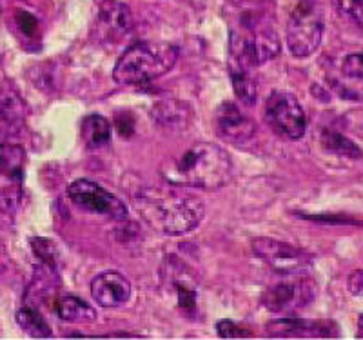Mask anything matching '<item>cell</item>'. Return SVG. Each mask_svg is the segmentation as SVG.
<instances>
[{
  "label": "cell",
  "mask_w": 363,
  "mask_h": 340,
  "mask_svg": "<svg viewBox=\"0 0 363 340\" xmlns=\"http://www.w3.org/2000/svg\"><path fill=\"white\" fill-rule=\"evenodd\" d=\"M133 200L136 212L151 228L171 236L199 228L206 213L202 200L180 186L142 187Z\"/></svg>",
  "instance_id": "cell-1"
},
{
  "label": "cell",
  "mask_w": 363,
  "mask_h": 340,
  "mask_svg": "<svg viewBox=\"0 0 363 340\" xmlns=\"http://www.w3.org/2000/svg\"><path fill=\"white\" fill-rule=\"evenodd\" d=\"M160 173L173 186L218 190L231 179L233 160L218 144L196 142L177 157L167 158Z\"/></svg>",
  "instance_id": "cell-2"
},
{
  "label": "cell",
  "mask_w": 363,
  "mask_h": 340,
  "mask_svg": "<svg viewBox=\"0 0 363 340\" xmlns=\"http://www.w3.org/2000/svg\"><path fill=\"white\" fill-rule=\"evenodd\" d=\"M281 50L277 29L262 11H245L229 33L231 66L252 70L269 62Z\"/></svg>",
  "instance_id": "cell-3"
},
{
  "label": "cell",
  "mask_w": 363,
  "mask_h": 340,
  "mask_svg": "<svg viewBox=\"0 0 363 340\" xmlns=\"http://www.w3.org/2000/svg\"><path fill=\"white\" fill-rule=\"evenodd\" d=\"M178 48L167 42H136L122 53L113 70L115 82L124 86L147 84L173 70Z\"/></svg>",
  "instance_id": "cell-4"
},
{
  "label": "cell",
  "mask_w": 363,
  "mask_h": 340,
  "mask_svg": "<svg viewBox=\"0 0 363 340\" xmlns=\"http://www.w3.org/2000/svg\"><path fill=\"white\" fill-rule=\"evenodd\" d=\"M323 37V8L318 0H298L287 22V48L298 58L318 50Z\"/></svg>",
  "instance_id": "cell-5"
},
{
  "label": "cell",
  "mask_w": 363,
  "mask_h": 340,
  "mask_svg": "<svg viewBox=\"0 0 363 340\" xmlns=\"http://www.w3.org/2000/svg\"><path fill=\"white\" fill-rule=\"evenodd\" d=\"M314 299H316V283L309 277L294 275V278L269 287L262 297V304L267 312L277 315H294L309 306Z\"/></svg>",
  "instance_id": "cell-6"
},
{
  "label": "cell",
  "mask_w": 363,
  "mask_h": 340,
  "mask_svg": "<svg viewBox=\"0 0 363 340\" xmlns=\"http://www.w3.org/2000/svg\"><path fill=\"white\" fill-rule=\"evenodd\" d=\"M265 119L281 137L298 141L306 135L307 119L300 100L289 92H274L265 104Z\"/></svg>",
  "instance_id": "cell-7"
},
{
  "label": "cell",
  "mask_w": 363,
  "mask_h": 340,
  "mask_svg": "<svg viewBox=\"0 0 363 340\" xmlns=\"http://www.w3.org/2000/svg\"><path fill=\"white\" fill-rule=\"evenodd\" d=\"M67 195H69L71 202L79 209H82V212L109 216L113 220L128 219L125 204L120 199H116L108 190H104L100 184L93 182V180H74L67 187Z\"/></svg>",
  "instance_id": "cell-8"
},
{
  "label": "cell",
  "mask_w": 363,
  "mask_h": 340,
  "mask_svg": "<svg viewBox=\"0 0 363 340\" xmlns=\"http://www.w3.org/2000/svg\"><path fill=\"white\" fill-rule=\"evenodd\" d=\"M135 21L129 8L116 0H106L99 6L93 37L102 46H118L133 33Z\"/></svg>",
  "instance_id": "cell-9"
},
{
  "label": "cell",
  "mask_w": 363,
  "mask_h": 340,
  "mask_svg": "<svg viewBox=\"0 0 363 340\" xmlns=\"http://www.w3.org/2000/svg\"><path fill=\"white\" fill-rule=\"evenodd\" d=\"M252 251H255L265 264L280 275H300L311 265L309 255L303 253L301 249L294 248L285 242L258 236L252 241Z\"/></svg>",
  "instance_id": "cell-10"
},
{
  "label": "cell",
  "mask_w": 363,
  "mask_h": 340,
  "mask_svg": "<svg viewBox=\"0 0 363 340\" xmlns=\"http://www.w3.org/2000/svg\"><path fill=\"white\" fill-rule=\"evenodd\" d=\"M267 335L274 339H335L338 326L330 320H307L287 317L269 322Z\"/></svg>",
  "instance_id": "cell-11"
},
{
  "label": "cell",
  "mask_w": 363,
  "mask_h": 340,
  "mask_svg": "<svg viewBox=\"0 0 363 340\" xmlns=\"http://www.w3.org/2000/svg\"><path fill=\"white\" fill-rule=\"evenodd\" d=\"M91 297L102 307L124 306L131 299V283L118 271H104L91 283Z\"/></svg>",
  "instance_id": "cell-12"
},
{
  "label": "cell",
  "mask_w": 363,
  "mask_h": 340,
  "mask_svg": "<svg viewBox=\"0 0 363 340\" xmlns=\"http://www.w3.org/2000/svg\"><path fill=\"white\" fill-rule=\"evenodd\" d=\"M216 129L220 137L233 144H242V142L251 141L256 133L255 122L249 119L245 113L240 111V108L233 102H225L216 111Z\"/></svg>",
  "instance_id": "cell-13"
},
{
  "label": "cell",
  "mask_w": 363,
  "mask_h": 340,
  "mask_svg": "<svg viewBox=\"0 0 363 340\" xmlns=\"http://www.w3.org/2000/svg\"><path fill=\"white\" fill-rule=\"evenodd\" d=\"M330 80L342 97L363 100V53L347 55L340 62L338 75Z\"/></svg>",
  "instance_id": "cell-14"
},
{
  "label": "cell",
  "mask_w": 363,
  "mask_h": 340,
  "mask_svg": "<svg viewBox=\"0 0 363 340\" xmlns=\"http://www.w3.org/2000/svg\"><path fill=\"white\" fill-rule=\"evenodd\" d=\"M151 116L160 128L169 129V131H182L189 126L193 119V109L180 100L165 99L158 100L151 109Z\"/></svg>",
  "instance_id": "cell-15"
},
{
  "label": "cell",
  "mask_w": 363,
  "mask_h": 340,
  "mask_svg": "<svg viewBox=\"0 0 363 340\" xmlns=\"http://www.w3.org/2000/svg\"><path fill=\"white\" fill-rule=\"evenodd\" d=\"M55 312L64 322L73 324H91L95 322L99 317L96 312L84 300L77 299V297H60L55 302Z\"/></svg>",
  "instance_id": "cell-16"
},
{
  "label": "cell",
  "mask_w": 363,
  "mask_h": 340,
  "mask_svg": "<svg viewBox=\"0 0 363 340\" xmlns=\"http://www.w3.org/2000/svg\"><path fill=\"white\" fill-rule=\"evenodd\" d=\"M80 133H82V141L86 142L87 148L99 150V148L108 146L111 141V124L106 116L89 115L80 124Z\"/></svg>",
  "instance_id": "cell-17"
},
{
  "label": "cell",
  "mask_w": 363,
  "mask_h": 340,
  "mask_svg": "<svg viewBox=\"0 0 363 340\" xmlns=\"http://www.w3.org/2000/svg\"><path fill=\"white\" fill-rule=\"evenodd\" d=\"M231 80L236 97L242 100V104L255 106L256 100H258V84L252 79L251 70L231 66Z\"/></svg>",
  "instance_id": "cell-18"
},
{
  "label": "cell",
  "mask_w": 363,
  "mask_h": 340,
  "mask_svg": "<svg viewBox=\"0 0 363 340\" xmlns=\"http://www.w3.org/2000/svg\"><path fill=\"white\" fill-rule=\"evenodd\" d=\"M26 151L17 144H0V175L8 179H21Z\"/></svg>",
  "instance_id": "cell-19"
},
{
  "label": "cell",
  "mask_w": 363,
  "mask_h": 340,
  "mask_svg": "<svg viewBox=\"0 0 363 340\" xmlns=\"http://www.w3.org/2000/svg\"><path fill=\"white\" fill-rule=\"evenodd\" d=\"M17 322L29 336L33 339H48L51 336V329L48 326V322L44 320V317L37 312L35 306H24L21 312L17 313Z\"/></svg>",
  "instance_id": "cell-20"
},
{
  "label": "cell",
  "mask_w": 363,
  "mask_h": 340,
  "mask_svg": "<svg viewBox=\"0 0 363 340\" xmlns=\"http://www.w3.org/2000/svg\"><path fill=\"white\" fill-rule=\"evenodd\" d=\"M322 144L325 146L329 151H335V153L342 155V157H362V150H359L354 142L349 141V138L343 137V135H340V133L330 131V129H323L322 131Z\"/></svg>",
  "instance_id": "cell-21"
},
{
  "label": "cell",
  "mask_w": 363,
  "mask_h": 340,
  "mask_svg": "<svg viewBox=\"0 0 363 340\" xmlns=\"http://www.w3.org/2000/svg\"><path fill=\"white\" fill-rule=\"evenodd\" d=\"M336 11L363 29V0H333Z\"/></svg>",
  "instance_id": "cell-22"
},
{
  "label": "cell",
  "mask_w": 363,
  "mask_h": 340,
  "mask_svg": "<svg viewBox=\"0 0 363 340\" xmlns=\"http://www.w3.org/2000/svg\"><path fill=\"white\" fill-rule=\"evenodd\" d=\"M174 286H177L178 293V304L186 313H194L196 309V291L189 286V284L184 280H174Z\"/></svg>",
  "instance_id": "cell-23"
},
{
  "label": "cell",
  "mask_w": 363,
  "mask_h": 340,
  "mask_svg": "<svg viewBox=\"0 0 363 340\" xmlns=\"http://www.w3.org/2000/svg\"><path fill=\"white\" fill-rule=\"evenodd\" d=\"M31 246H33V251L40 257V261L44 264H48L50 268H55V262H57V249L55 244L50 238H31Z\"/></svg>",
  "instance_id": "cell-24"
},
{
  "label": "cell",
  "mask_w": 363,
  "mask_h": 340,
  "mask_svg": "<svg viewBox=\"0 0 363 340\" xmlns=\"http://www.w3.org/2000/svg\"><path fill=\"white\" fill-rule=\"evenodd\" d=\"M216 329H218V335L222 339H247V336H251L249 329L242 328V326L235 324L233 320H220Z\"/></svg>",
  "instance_id": "cell-25"
},
{
  "label": "cell",
  "mask_w": 363,
  "mask_h": 340,
  "mask_svg": "<svg viewBox=\"0 0 363 340\" xmlns=\"http://www.w3.org/2000/svg\"><path fill=\"white\" fill-rule=\"evenodd\" d=\"M17 24L21 28V31L28 37H33L37 33V28H38V22L33 15H29L28 11H18L17 13Z\"/></svg>",
  "instance_id": "cell-26"
},
{
  "label": "cell",
  "mask_w": 363,
  "mask_h": 340,
  "mask_svg": "<svg viewBox=\"0 0 363 340\" xmlns=\"http://www.w3.org/2000/svg\"><path fill=\"white\" fill-rule=\"evenodd\" d=\"M128 113L129 111H124V113H118L116 115V126H118V131L124 135V137H129L133 133V126H135V121H133V116H129V121H125L128 119Z\"/></svg>",
  "instance_id": "cell-27"
},
{
  "label": "cell",
  "mask_w": 363,
  "mask_h": 340,
  "mask_svg": "<svg viewBox=\"0 0 363 340\" xmlns=\"http://www.w3.org/2000/svg\"><path fill=\"white\" fill-rule=\"evenodd\" d=\"M347 287L352 295H362L363 293V270L354 271L347 280Z\"/></svg>",
  "instance_id": "cell-28"
},
{
  "label": "cell",
  "mask_w": 363,
  "mask_h": 340,
  "mask_svg": "<svg viewBox=\"0 0 363 340\" xmlns=\"http://www.w3.org/2000/svg\"><path fill=\"white\" fill-rule=\"evenodd\" d=\"M358 329H359V336H363V315L358 319Z\"/></svg>",
  "instance_id": "cell-29"
}]
</instances>
